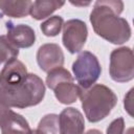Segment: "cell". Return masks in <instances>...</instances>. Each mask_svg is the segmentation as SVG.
<instances>
[{
    "label": "cell",
    "mask_w": 134,
    "mask_h": 134,
    "mask_svg": "<svg viewBox=\"0 0 134 134\" xmlns=\"http://www.w3.org/2000/svg\"><path fill=\"white\" fill-rule=\"evenodd\" d=\"M45 85L37 74L28 73L26 66L14 59L5 63L0 72V104L8 108L24 109L40 104Z\"/></svg>",
    "instance_id": "6da1fadb"
},
{
    "label": "cell",
    "mask_w": 134,
    "mask_h": 134,
    "mask_svg": "<svg viewBox=\"0 0 134 134\" xmlns=\"http://www.w3.org/2000/svg\"><path fill=\"white\" fill-rule=\"evenodd\" d=\"M124 2L119 0H97L90 14L94 32L112 44H124L131 38V27L125 18L119 17Z\"/></svg>",
    "instance_id": "7a4b0ae2"
},
{
    "label": "cell",
    "mask_w": 134,
    "mask_h": 134,
    "mask_svg": "<svg viewBox=\"0 0 134 134\" xmlns=\"http://www.w3.org/2000/svg\"><path fill=\"white\" fill-rule=\"evenodd\" d=\"M80 98L85 115L90 122H97L107 117L117 104L116 94L102 84L82 89Z\"/></svg>",
    "instance_id": "3957f363"
},
{
    "label": "cell",
    "mask_w": 134,
    "mask_h": 134,
    "mask_svg": "<svg viewBox=\"0 0 134 134\" xmlns=\"http://www.w3.org/2000/svg\"><path fill=\"white\" fill-rule=\"evenodd\" d=\"M46 84L48 88L53 90L55 98L64 105L76 102L82 92V88L74 84L71 73L63 67L49 71L46 76Z\"/></svg>",
    "instance_id": "277c9868"
},
{
    "label": "cell",
    "mask_w": 134,
    "mask_h": 134,
    "mask_svg": "<svg viewBox=\"0 0 134 134\" xmlns=\"http://www.w3.org/2000/svg\"><path fill=\"white\" fill-rule=\"evenodd\" d=\"M72 72L79 86L88 89L95 84L102 73L98 59L90 51H82L72 64Z\"/></svg>",
    "instance_id": "5b68a950"
},
{
    "label": "cell",
    "mask_w": 134,
    "mask_h": 134,
    "mask_svg": "<svg viewBox=\"0 0 134 134\" xmlns=\"http://www.w3.org/2000/svg\"><path fill=\"white\" fill-rule=\"evenodd\" d=\"M109 73L111 79L117 83H126L133 80L134 58L130 47H119L111 52Z\"/></svg>",
    "instance_id": "8992f818"
},
{
    "label": "cell",
    "mask_w": 134,
    "mask_h": 134,
    "mask_svg": "<svg viewBox=\"0 0 134 134\" xmlns=\"http://www.w3.org/2000/svg\"><path fill=\"white\" fill-rule=\"evenodd\" d=\"M88 37V28L84 21L70 19L63 25V45L70 53L81 52Z\"/></svg>",
    "instance_id": "52a82bcc"
},
{
    "label": "cell",
    "mask_w": 134,
    "mask_h": 134,
    "mask_svg": "<svg viewBox=\"0 0 134 134\" xmlns=\"http://www.w3.org/2000/svg\"><path fill=\"white\" fill-rule=\"evenodd\" d=\"M1 134H29L31 129L28 121L10 108L0 104Z\"/></svg>",
    "instance_id": "ba28073f"
},
{
    "label": "cell",
    "mask_w": 134,
    "mask_h": 134,
    "mask_svg": "<svg viewBox=\"0 0 134 134\" xmlns=\"http://www.w3.org/2000/svg\"><path fill=\"white\" fill-rule=\"evenodd\" d=\"M37 62L40 68L49 72L64 64V53L61 47L54 43H46L39 47L37 51Z\"/></svg>",
    "instance_id": "9c48e42d"
},
{
    "label": "cell",
    "mask_w": 134,
    "mask_h": 134,
    "mask_svg": "<svg viewBox=\"0 0 134 134\" xmlns=\"http://www.w3.org/2000/svg\"><path fill=\"white\" fill-rule=\"evenodd\" d=\"M6 38L16 48H29L36 42L35 30L26 24H15L12 21L5 23Z\"/></svg>",
    "instance_id": "30bf717a"
},
{
    "label": "cell",
    "mask_w": 134,
    "mask_h": 134,
    "mask_svg": "<svg viewBox=\"0 0 134 134\" xmlns=\"http://www.w3.org/2000/svg\"><path fill=\"white\" fill-rule=\"evenodd\" d=\"M59 125L60 134H84V116L75 108H65L59 115Z\"/></svg>",
    "instance_id": "8fae6325"
},
{
    "label": "cell",
    "mask_w": 134,
    "mask_h": 134,
    "mask_svg": "<svg viewBox=\"0 0 134 134\" xmlns=\"http://www.w3.org/2000/svg\"><path fill=\"white\" fill-rule=\"evenodd\" d=\"M64 4H65L64 1H58V0L34 1L30 6L29 15L36 20H42L49 17L53 12L61 8Z\"/></svg>",
    "instance_id": "7c38bea8"
},
{
    "label": "cell",
    "mask_w": 134,
    "mask_h": 134,
    "mask_svg": "<svg viewBox=\"0 0 134 134\" xmlns=\"http://www.w3.org/2000/svg\"><path fill=\"white\" fill-rule=\"evenodd\" d=\"M32 1H10V0H0V10L13 18H23L29 15L30 6Z\"/></svg>",
    "instance_id": "4fadbf2b"
},
{
    "label": "cell",
    "mask_w": 134,
    "mask_h": 134,
    "mask_svg": "<svg viewBox=\"0 0 134 134\" xmlns=\"http://www.w3.org/2000/svg\"><path fill=\"white\" fill-rule=\"evenodd\" d=\"M37 130L41 134H60L59 115L53 113L45 115L40 120Z\"/></svg>",
    "instance_id": "5bb4252c"
},
{
    "label": "cell",
    "mask_w": 134,
    "mask_h": 134,
    "mask_svg": "<svg viewBox=\"0 0 134 134\" xmlns=\"http://www.w3.org/2000/svg\"><path fill=\"white\" fill-rule=\"evenodd\" d=\"M64 25V20L61 16H52L46 21L42 22L41 30L46 37H55L58 36Z\"/></svg>",
    "instance_id": "9a60e30c"
},
{
    "label": "cell",
    "mask_w": 134,
    "mask_h": 134,
    "mask_svg": "<svg viewBox=\"0 0 134 134\" xmlns=\"http://www.w3.org/2000/svg\"><path fill=\"white\" fill-rule=\"evenodd\" d=\"M18 55L19 49L7 40L6 36H0V64L17 59Z\"/></svg>",
    "instance_id": "2e32d148"
},
{
    "label": "cell",
    "mask_w": 134,
    "mask_h": 134,
    "mask_svg": "<svg viewBox=\"0 0 134 134\" xmlns=\"http://www.w3.org/2000/svg\"><path fill=\"white\" fill-rule=\"evenodd\" d=\"M125 120L122 117L115 118L107 128V134H124Z\"/></svg>",
    "instance_id": "e0dca14e"
},
{
    "label": "cell",
    "mask_w": 134,
    "mask_h": 134,
    "mask_svg": "<svg viewBox=\"0 0 134 134\" xmlns=\"http://www.w3.org/2000/svg\"><path fill=\"white\" fill-rule=\"evenodd\" d=\"M132 92H133V89H131V90L128 92V94L125 96V100H124L125 110H127L128 113H129L131 116L133 115V114H132V111H131V109H132Z\"/></svg>",
    "instance_id": "ac0fdd59"
},
{
    "label": "cell",
    "mask_w": 134,
    "mask_h": 134,
    "mask_svg": "<svg viewBox=\"0 0 134 134\" xmlns=\"http://www.w3.org/2000/svg\"><path fill=\"white\" fill-rule=\"evenodd\" d=\"M85 134H103L100 131H98V130H96V129H91V130H89V131H87Z\"/></svg>",
    "instance_id": "d6986e66"
},
{
    "label": "cell",
    "mask_w": 134,
    "mask_h": 134,
    "mask_svg": "<svg viewBox=\"0 0 134 134\" xmlns=\"http://www.w3.org/2000/svg\"><path fill=\"white\" fill-rule=\"evenodd\" d=\"M71 4H73V5H89L90 4V2H73V1H71L70 2Z\"/></svg>",
    "instance_id": "ffe728a7"
},
{
    "label": "cell",
    "mask_w": 134,
    "mask_h": 134,
    "mask_svg": "<svg viewBox=\"0 0 134 134\" xmlns=\"http://www.w3.org/2000/svg\"><path fill=\"white\" fill-rule=\"evenodd\" d=\"M29 134H41V133H40V132H39V131L36 129V130H31Z\"/></svg>",
    "instance_id": "44dd1931"
},
{
    "label": "cell",
    "mask_w": 134,
    "mask_h": 134,
    "mask_svg": "<svg viewBox=\"0 0 134 134\" xmlns=\"http://www.w3.org/2000/svg\"><path fill=\"white\" fill-rule=\"evenodd\" d=\"M126 134H133V128H130L128 131H127V133Z\"/></svg>",
    "instance_id": "7402d4cb"
}]
</instances>
